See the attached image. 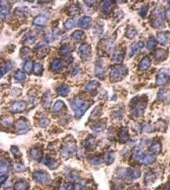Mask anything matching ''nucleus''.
Masks as SVG:
<instances>
[{
	"instance_id": "nucleus-1",
	"label": "nucleus",
	"mask_w": 170,
	"mask_h": 190,
	"mask_svg": "<svg viewBox=\"0 0 170 190\" xmlns=\"http://www.w3.org/2000/svg\"><path fill=\"white\" fill-rule=\"evenodd\" d=\"M71 106H72V110L74 111L75 115L77 117H81L82 116L84 113L90 108V103L83 99L79 98H75L72 99Z\"/></svg>"
},
{
	"instance_id": "nucleus-21",
	"label": "nucleus",
	"mask_w": 170,
	"mask_h": 190,
	"mask_svg": "<svg viewBox=\"0 0 170 190\" xmlns=\"http://www.w3.org/2000/svg\"><path fill=\"white\" fill-rule=\"evenodd\" d=\"M129 139V130L127 127H122L119 132V140L122 143L127 142Z\"/></svg>"
},
{
	"instance_id": "nucleus-47",
	"label": "nucleus",
	"mask_w": 170,
	"mask_h": 190,
	"mask_svg": "<svg viewBox=\"0 0 170 190\" xmlns=\"http://www.w3.org/2000/svg\"><path fill=\"white\" fill-rule=\"evenodd\" d=\"M35 36H34L32 33H30L29 35H27L26 36V39H25V43H27V44H32V43L35 42Z\"/></svg>"
},
{
	"instance_id": "nucleus-37",
	"label": "nucleus",
	"mask_w": 170,
	"mask_h": 190,
	"mask_svg": "<svg viewBox=\"0 0 170 190\" xmlns=\"http://www.w3.org/2000/svg\"><path fill=\"white\" fill-rule=\"evenodd\" d=\"M79 12H80V7L76 4L72 5V7L68 9V14H70V16L76 15Z\"/></svg>"
},
{
	"instance_id": "nucleus-3",
	"label": "nucleus",
	"mask_w": 170,
	"mask_h": 190,
	"mask_svg": "<svg viewBox=\"0 0 170 190\" xmlns=\"http://www.w3.org/2000/svg\"><path fill=\"white\" fill-rule=\"evenodd\" d=\"M163 16L164 11L161 8L158 7V8H155L154 9V11L152 13L151 25L155 28H160L164 27Z\"/></svg>"
},
{
	"instance_id": "nucleus-31",
	"label": "nucleus",
	"mask_w": 170,
	"mask_h": 190,
	"mask_svg": "<svg viewBox=\"0 0 170 190\" xmlns=\"http://www.w3.org/2000/svg\"><path fill=\"white\" fill-rule=\"evenodd\" d=\"M62 61H61L60 59H56V60H54L50 64V67L54 71H57V70H60L62 68Z\"/></svg>"
},
{
	"instance_id": "nucleus-6",
	"label": "nucleus",
	"mask_w": 170,
	"mask_h": 190,
	"mask_svg": "<svg viewBox=\"0 0 170 190\" xmlns=\"http://www.w3.org/2000/svg\"><path fill=\"white\" fill-rule=\"evenodd\" d=\"M15 127L17 132L19 134H26L30 129V126L28 124V121L24 118L20 119L15 123Z\"/></svg>"
},
{
	"instance_id": "nucleus-63",
	"label": "nucleus",
	"mask_w": 170,
	"mask_h": 190,
	"mask_svg": "<svg viewBox=\"0 0 170 190\" xmlns=\"http://www.w3.org/2000/svg\"><path fill=\"white\" fill-rule=\"evenodd\" d=\"M168 3H169V6H170V1H169Z\"/></svg>"
},
{
	"instance_id": "nucleus-28",
	"label": "nucleus",
	"mask_w": 170,
	"mask_h": 190,
	"mask_svg": "<svg viewBox=\"0 0 170 190\" xmlns=\"http://www.w3.org/2000/svg\"><path fill=\"white\" fill-rule=\"evenodd\" d=\"M99 85H100V83L98 81L92 80L87 83V85L85 87V90L86 91H93L98 87Z\"/></svg>"
},
{
	"instance_id": "nucleus-33",
	"label": "nucleus",
	"mask_w": 170,
	"mask_h": 190,
	"mask_svg": "<svg viewBox=\"0 0 170 190\" xmlns=\"http://www.w3.org/2000/svg\"><path fill=\"white\" fill-rule=\"evenodd\" d=\"M9 170V164L5 159H1V176L2 175H7Z\"/></svg>"
},
{
	"instance_id": "nucleus-24",
	"label": "nucleus",
	"mask_w": 170,
	"mask_h": 190,
	"mask_svg": "<svg viewBox=\"0 0 170 190\" xmlns=\"http://www.w3.org/2000/svg\"><path fill=\"white\" fill-rule=\"evenodd\" d=\"M150 63H151V61H150V58H149V57H144V58L141 60L140 62V69L143 70V71L148 69L149 67L150 66Z\"/></svg>"
},
{
	"instance_id": "nucleus-52",
	"label": "nucleus",
	"mask_w": 170,
	"mask_h": 190,
	"mask_svg": "<svg viewBox=\"0 0 170 190\" xmlns=\"http://www.w3.org/2000/svg\"><path fill=\"white\" fill-rule=\"evenodd\" d=\"M101 163V159L100 157H93L91 159V163L94 164V165H97Z\"/></svg>"
},
{
	"instance_id": "nucleus-27",
	"label": "nucleus",
	"mask_w": 170,
	"mask_h": 190,
	"mask_svg": "<svg viewBox=\"0 0 170 190\" xmlns=\"http://www.w3.org/2000/svg\"><path fill=\"white\" fill-rule=\"evenodd\" d=\"M137 31L133 26H128L125 31V36L129 39L134 38L137 36Z\"/></svg>"
},
{
	"instance_id": "nucleus-46",
	"label": "nucleus",
	"mask_w": 170,
	"mask_h": 190,
	"mask_svg": "<svg viewBox=\"0 0 170 190\" xmlns=\"http://www.w3.org/2000/svg\"><path fill=\"white\" fill-rule=\"evenodd\" d=\"M10 151H11V152L16 158H19V157H21V153H20V150H19V149L17 146H12L11 149H10Z\"/></svg>"
},
{
	"instance_id": "nucleus-53",
	"label": "nucleus",
	"mask_w": 170,
	"mask_h": 190,
	"mask_svg": "<svg viewBox=\"0 0 170 190\" xmlns=\"http://www.w3.org/2000/svg\"><path fill=\"white\" fill-rule=\"evenodd\" d=\"M49 119L46 118H43L40 120V123H39V126L41 127H46L48 124H49Z\"/></svg>"
},
{
	"instance_id": "nucleus-5",
	"label": "nucleus",
	"mask_w": 170,
	"mask_h": 190,
	"mask_svg": "<svg viewBox=\"0 0 170 190\" xmlns=\"http://www.w3.org/2000/svg\"><path fill=\"white\" fill-rule=\"evenodd\" d=\"M170 79L169 72L166 68H161L158 72L156 77V84L158 86H165L168 83Z\"/></svg>"
},
{
	"instance_id": "nucleus-49",
	"label": "nucleus",
	"mask_w": 170,
	"mask_h": 190,
	"mask_svg": "<svg viewBox=\"0 0 170 190\" xmlns=\"http://www.w3.org/2000/svg\"><path fill=\"white\" fill-rule=\"evenodd\" d=\"M124 58V54H122V53H117V54H114V60L118 63H121L122 60H123Z\"/></svg>"
},
{
	"instance_id": "nucleus-2",
	"label": "nucleus",
	"mask_w": 170,
	"mask_h": 190,
	"mask_svg": "<svg viewBox=\"0 0 170 190\" xmlns=\"http://www.w3.org/2000/svg\"><path fill=\"white\" fill-rule=\"evenodd\" d=\"M128 73L127 68L123 65H114L110 69V79L113 82L122 80Z\"/></svg>"
},
{
	"instance_id": "nucleus-7",
	"label": "nucleus",
	"mask_w": 170,
	"mask_h": 190,
	"mask_svg": "<svg viewBox=\"0 0 170 190\" xmlns=\"http://www.w3.org/2000/svg\"><path fill=\"white\" fill-rule=\"evenodd\" d=\"M33 178L43 184H46L50 181V176L45 171H36L33 174Z\"/></svg>"
},
{
	"instance_id": "nucleus-61",
	"label": "nucleus",
	"mask_w": 170,
	"mask_h": 190,
	"mask_svg": "<svg viewBox=\"0 0 170 190\" xmlns=\"http://www.w3.org/2000/svg\"><path fill=\"white\" fill-rule=\"evenodd\" d=\"M163 190H170V185H169V186H166V187H165V189H164Z\"/></svg>"
},
{
	"instance_id": "nucleus-22",
	"label": "nucleus",
	"mask_w": 170,
	"mask_h": 190,
	"mask_svg": "<svg viewBox=\"0 0 170 190\" xmlns=\"http://www.w3.org/2000/svg\"><path fill=\"white\" fill-rule=\"evenodd\" d=\"M9 14L8 3L6 1H1V17L2 19H6Z\"/></svg>"
},
{
	"instance_id": "nucleus-56",
	"label": "nucleus",
	"mask_w": 170,
	"mask_h": 190,
	"mask_svg": "<svg viewBox=\"0 0 170 190\" xmlns=\"http://www.w3.org/2000/svg\"><path fill=\"white\" fill-rule=\"evenodd\" d=\"M15 168L17 171H22L24 170V166L21 164H16Z\"/></svg>"
},
{
	"instance_id": "nucleus-40",
	"label": "nucleus",
	"mask_w": 170,
	"mask_h": 190,
	"mask_svg": "<svg viewBox=\"0 0 170 190\" xmlns=\"http://www.w3.org/2000/svg\"><path fill=\"white\" fill-rule=\"evenodd\" d=\"M43 72V65L40 63L36 62L34 65V73L35 75L39 76Z\"/></svg>"
},
{
	"instance_id": "nucleus-19",
	"label": "nucleus",
	"mask_w": 170,
	"mask_h": 190,
	"mask_svg": "<svg viewBox=\"0 0 170 190\" xmlns=\"http://www.w3.org/2000/svg\"><path fill=\"white\" fill-rule=\"evenodd\" d=\"M104 73H105V72H104V68L103 66V64L101 61H99L95 67V74L97 77L103 79V77H104Z\"/></svg>"
},
{
	"instance_id": "nucleus-34",
	"label": "nucleus",
	"mask_w": 170,
	"mask_h": 190,
	"mask_svg": "<svg viewBox=\"0 0 170 190\" xmlns=\"http://www.w3.org/2000/svg\"><path fill=\"white\" fill-rule=\"evenodd\" d=\"M84 36V32L82 30H75V31L72 34V38L75 41H78L82 39Z\"/></svg>"
},
{
	"instance_id": "nucleus-44",
	"label": "nucleus",
	"mask_w": 170,
	"mask_h": 190,
	"mask_svg": "<svg viewBox=\"0 0 170 190\" xmlns=\"http://www.w3.org/2000/svg\"><path fill=\"white\" fill-rule=\"evenodd\" d=\"M32 66H33V63L31 60H27L25 61V65H24V70L25 72H26L27 73H30L32 69Z\"/></svg>"
},
{
	"instance_id": "nucleus-18",
	"label": "nucleus",
	"mask_w": 170,
	"mask_h": 190,
	"mask_svg": "<svg viewBox=\"0 0 170 190\" xmlns=\"http://www.w3.org/2000/svg\"><path fill=\"white\" fill-rule=\"evenodd\" d=\"M150 152H153L154 154L158 155L161 153V146L160 142L158 141H154L151 142V144L150 145Z\"/></svg>"
},
{
	"instance_id": "nucleus-26",
	"label": "nucleus",
	"mask_w": 170,
	"mask_h": 190,
	"mask_svg": "<svg viewBox=\"0 0 170 190\" xmlns=\"http://www.w3.org/2000/svg\"><path fill=\"white\" fill-rule=\"evenodd\" d=\"M113 2L112 1H103L102 2L101 5V11L103 12V13H108L111 10L112 7V4H113Z\"/></svg>"
},
{
	"instance_id": "nucleus-60",
	"label": "nucleus",
	"mask_w": 170,
	"mask_h": 190,
	"mask_svg": "<svg viewBox=\"0 0 170 190\" xmlns=\"http://www.w3.org/2000/svg\"><path fill=\"white\" fill-rule=\"evenodd\" d=\"M166 19H167L169 21H170V10H167V11H166Z\"/></svg>"
},
{
	"instance_id": "nucleus-8",
	"label": "nucleus",
	"mask_w": 170,
	"mask_h": 190,
	"mask_svg": "<svg viewBox=\"0 0 170 190\" xmlns=\"http://www.w3.org/2000/svg\"><path fill=\"white\" fill-rule=\"evenodd\" d=\"M92 51V48L89 44L86 43H83L78 48V53L80 54V56L82 58H87L90 56Z\"/></svg>"
},
{
	"instance_id": "nucleus-13",
	"label": "nucleus",
	"mask_w": 170,
	"mask_h": 190,
	"mask_svg": "<svg viewBox=\"0 0 170 190\" xmlns=\"http://www.w3.org/2000/svg\"><path fill=\"white\" fill-rule=\"evenodd\" d=\"M29 154L31 157L35 160H40L43 157V152L39 148H33L30 150Z\"/></svg>"
},
{
	"instance_id": "nucleus-12",
	"label": "nucleus",
	"mask_w": 170,
	"mask_h": 190,
	"mask_svg": "<svg viewBox=\"0 0 170 190\" xmlns=\"http://www.w3.org/2000/svg\"><path fill=\"white\" fill-rule=\"evenodd\" d=\"M26 108V103L23 101H17L12 105L11 111L14 112H20L24 111Z\"/></svg>"
},
{
	"instance_id": "nucleus-45",
	"label": "nucleus",
	"mask_w": 170,
	"mask_h": 190,
	"mask_svg": "<svg viewBox=\"0 0 170 190\" xmlns=\"http://www.w3.org/2000/svg\"><path fill=\"white\" fill-rule=\"evenodd\" d=\"M43 163H45V164H46V165L48 166L49 167H50L53 169V167H52V166L55 165L56 162H55L54 159H53V158H51V157H46V159H44V161H43Z\"/></svg>"
},
{
	"instance_id": "nucleus-57",
	"label": "nucleus",
	"mask_w": 170,
	"mask_h": 190,
	"mask_svg": "<svg viewBox=\"0 0 170 190\" xmlns=\"http://www.w3.org/2000/svg\"><path fill=\"white\" fill-rule=\"evenodd\" d=\"M95 2H96V1H85V4L89 6V7H91L93 4H95Z\"/></svg>"
},
{
	"instance_id": "nucleus-41",
	"label": "nucleus",
	"mask_w": 170,
	"mask_h": 190,
	"mask_svg": "<svg viewBox=\"0 0 170 190\" xmlns=\"http://www.w3.org/2000/svg\"><path fill=\"white\" fill-rule=\"evenodd\" d=\"M14 78H15L16 80L19 81V82H22L25 79V75L23 72H21L20 70H17L14 74Z\"/></svg>"
},
{
	"instance_id": "nucleus-35",
	"label": "nucleus",
	"mask_w": 170,
	"mask_h": 190,
	"mask_svg": "<svg viewBox=\"0 0 170 190\" xmlns=\"http://www.w3.org/2000/svg\"><path fill=\"white\" fill-rule=\"evenodd\" d=\"M72 50V48L70 47L69 45L64 44L62 45V47H61V49L59 50V54H61V55H65V54H69Z\"/></svg>"
},
{
	"instance_id": "nucleus-15",
	"label": "nucleus",
	"mask_w": 170,
	"mask_h": 190,
	"mask_svg": "<svg viewBox=\"0 0 170 190\" xmlns=\"http://www.w3.org/2000/svg\"><path fill=\"white\" fill-rule=\"evenodd\" d=\"M92 23V18L90 17H82L79 19L78 25L82 28H89Z\"/></svg>"
},
{
	"instance_id": "nucleus-29",
	"label": "nucleus",
	"mask_w": 170,
	"mask_h": 190,
	"mask_svg": "<svg viewBox=\"0 0 170 190\" xmlns=\"http://www.w3.org/2000/svg\"><path fill=\"white\" fill-rule=\"evenodd\" d=\"M12 68V62L10 60H7L4 63V65L2 66L1 68V77L6 75L7 72H9V70Z\"/></svg>"
},
{
	"instance_id": "nucleus-39",
	"label": "nucleus",
	"mask_w": 170,
	"mask_h": 190,
	"mask_svg": "<svg viewBox=\"0 0 170 190\" xmlns=\"http://www.w3.org/2000/svg\"><path fill=\"white\" fill-rule=\"evenodd\" d=\"M157 40L155 39V37L150 36V38L148 39V43H147V48H148V50H152L153 48H155Z\"/></svg>"
},
{
	"instance_id": "nucleus-4",
	"label": "nucleus",
	"mask_w": 170,
	"mask_h": 190,
	"mask_svg": "<svg viewBox=\"0 0 170 190\" xmlns=\"http://www.w3.org/2000/svg\"><path fill=\"white\" fill-rule=\"evenodd\" d=\"M135 103L132 102V113L135 116H143L145 108L147 106L146 101H143L140 98H135Z\"/></svg>"
},
{
	"instance_id": "nucleus-16",
	"label": "nucleus",
	"mask_w": 170,
	"mask_h": 190,
	"mask_svg": "<svg viewBox=\"0 0 170 190\" xmlns=\"http://www.w3.org/2000/svg\"><path fill=\"white\" fill-rule=\"evenodd\" d=\"M37 50H38V55L39 58H43L45 57L47 54V53L49 52V47L46 46L45 44H43V43H39V44L37 45V47L35 48Z\"/></svg>"
},
{
	"instance_id": "nucleus-58",
	"label": "nucleus",
	"mask_w": 170,
	"mask_h": 190,
	"mask_svg": "<svg viewBox=\"0 0 170 190\" xmlns=\"http://www.w3.org/2000/svg\"><path fill=\"white\" fill-rule=\"evenodd\" d=\"M7 175H2V176H1V180H0V181H1V184L4 183L5 181H6V180H7Z\"/></svg>"
},
{
	"instance_id": "nucleus-36",
	"label": "nucleus",
	"mask_w": 170,
	"mask_h": 190,
	"mask_svg": "<svg viewBox=\"0 0 170 190\" xmlns=\"http://www.w3.org/2000/svg\"><path fill=\"white\" fill-rule=\"evenodd\" d=\"M155 175L151 172H148L145 175V179H144V181H145V183L147 185H150V184L153 183L154 181H155Z\"/></svg>"
},
{
	"instance_id": "nucleus-43",
	"label": "nucleus",
	"mask_w": 170,
	"mask_h": 190,
	"mask_svg": "<svg viewBox=\"0 0 170 190\" xmlns=\"http://www.w3.org/2000/svg\"><path fill=\"white\" fill-rule=\"evenodd\" d=\"M94 144H95V138L92 136L89 137L85 141V146L87 149H92V147L94 146Z\"/></svg>"
},
{
	"instance_id": "nucleus-25",
	"label": "nucleus",
	"mask_w": 170,
	"mask_h": 190,
	"mask_svg": "<svg viewBox=\"0 0 170 190\" xmlns=\"http://www.w3.org/2000/svg\"><path fill=\"white\" fill-rule=\"evenodd\" d=\"M56 93L58 94V95H61V96H67V94H69L70 87L67 85L59 86L56 89Z\"/></svg>"
},
{
	"instance_id": "nucleus-38",
	"label": "nucleus",
	"mask_w": 170,
	"mask_h": 190,
	"mask_svg": "<svg viewBox=\"0 0 170 190\" xmlns=\"http://www.w3.org/2000/svg\"><path fill=\"white\" fill-rule=\"evenodd\" d=\"M58 35V29H54L50 33L47 34L46 36V41H53L56 38V36Z\"/></svg>"
},
{
	"instance_id": "nucleus-10",
	"label": "nucleus",
	"mask_w": 170,
	"mask_h": 190,
	"mask_svg": "<svg viewBox=\"0 0 170 190\" xmlns=\"http://www.w3.org/2000/svg\"><path fill=\"white\" fill-rule=\"evenodd\" d=\"M155 161V157L152 154L150 153H143L142 156L140 158L139 162H140L143 164L148 165V164H151Z\"/></svg>"
},
{
	"instance_id": "nucleus-11",
	"label": "nucleus",
	"mask_w": 170,
	"mask_h": 190,
	"mask_svg": "<svg viewBox=\"0 0 170 190\" xmlns=\"http://www.w3.org/2000/svg\"><path fill=\"white\" fill-rule=\"evenodd\" d=\"M48 20V16L46 14H39L34 18L33 24L37 26H44Z\"/></svg>"
},
{
	"instance_id": "nucleus-30",
	"label": "nucleus",
	"mask_w": 170,
	"mask_h": 190,
	"mask_svg": "<svg viewBox=\"0 0 170 190\" xmlns=\"http://www.w3.org/2000/svg\"><path fill=\"white\" fill-rule=\"evenodd\" d=\"M64 107L65 105L64 103V101H61V100H58V101H56V102L54 103V106H53V112H60L61 110H62Z\"/></svg>"
},
{
	"instance_id": "nucleus-9",
	"label": "nucleus",
	"mask_w": 170,
	"mask_h": 190,
	"mask_svg": "<svg viewBox=\"0 0 170 190\" xmlns=\"http://www.w3.org/2000/svg\"><path fill=\"white\" fill-rule=\"evenodd\" d=\"M75 151H76V147H75L74 144L68 143L62 149L61 154H62L63 157H67L68 156H70V155L75 153Z\"/></svg>"
},
{
	"instance_id": "nucleus-50",
	"label": "nucleus",
	"mask_w": 170,
	"mask_h": 190,
	"mask_svg": "<svg viewBox=\"0 0 170 190\" xmlns=\"http://www.w3.org/2000/svg\"><path fill=\"white\" fill-rule=\"evenodd\" d=\"M148 6H144V7H141L140 10L139 12V14L140 15V17H146V15L148 14Z\"/></svg>"
},
{
	"instance_id": "nucleus-32",
	"label": "nucleus",
	"mask_w": 170,
	"mask_h": 190,
	"mask_svg": "<svg viewBox=\"0 0 170 190\" xmlns=\"http://www.w3.org/2000/svg\"><path fill=\"white\" fill-rule=\"evenodd\" d=\"M105 123H103V121L102 122H100V123H97L96 124H94L91 127V129H92L93 131L95 132H101L103 131L104 130V128H105Z\"/></svg>"
},
{
	"instance_id": "nucleus-20",
	"label": "nucleus",
	"mask_w": 170,
	"mask_h": 190,
	"mask_svg": "<svg viewBox=\"0 0 170 190\" xmlns=\"http://www.w3.org/2000/svg\"><path fill=\"white\" fill-rule=\"evenodd\" d=\"M29 189V184L25 180H19L14 185V190H27Z\"/></svg>"
},
{
	"instance_id": "nucleus-23",
	"label": "nucleus",
	"mask_w": 170,
	"mask_h": 190,
	"mask_svg": "<svg viewBox=\"0 0 170 190\" xmlns=\"http://www.w3.org/2000/svg\"><path fill=\"white\" fill-rule=\"evenodd\" d=\"M168 36L169 32L167 31H163V32H159L157 35V40L160 44L166 45L168 43Z\"/></svg>"
},
{
	"instance_id": "nucleus-59",
	"label": "nucleus",
	"mask_w": 170,
	"mask_h": 190,
	"mask_svg": "<svg viewBox=\"0 0 170 190\" xmlns=\"http://www.w3.org/2000/svg\"><path fill=\"white\" fill-rule=\"evenodd\" d=\"M78 68H77V67H75L74 68H72V76H75V74H77L78 73Z\"/></svg>"
},
{
	"instance_id": "nucleus-55",
	"label": "nucleus",
	"mask_w": 170,
	"mask_h": 190,
	"mask_svg": "<svg viewBox=\"0 0 170 190\" xmlns=\"http://www.w3.org/2000/svg\"><path fill=\"white\" fill-rule=\"evenodd\" d=\"M73 185L71 183H67L65 184L64 186V188H63V189L64 190H73Z\"/></svg>"
},
{
	"instance_id": "nucleus-51",
	"label": "nucleus",
	"mask_w": 170,
	"mask_h": 190,
	"mask_svg": "<svg viewBox=\"0 0 170 190\" xmlns=\"http://www.w3.org/2000/svg\"><path fill=\"white\" fill-rule=\"evenodd\" d=\"M167 96H168V93L166 90H162L158 93V98H160L161 100H164L167 98Z\"/></svg>"
},
{
	"instance_id": "nucleus-14",
	"label": "nucleus",
	"mask_w": 170,
	"mask_h": 190,
	"mask_svg": "<svg viewBox=\"0 0 170 190\" xmlns=\"http://www.w3.org/2000/svg\"><path fill=\"white\" fill-rule=\"evenodd\" d=\"M144 47V43L142 41H139L138 43H132L130 47V57H132L136 54H137V52L139 51L140 49L143 48Z\"/></svg>"
},
{
	"instance_id": "nucleus-48",
	"label": "nucleus",
	"mask_w": 170,
	"mask_h": 190,
	"mask_svg": "<svg viewBox=\"0 0 170 190\" xmlns=\"http://www.w3.org/2000/svg\"><path fill=\"white\" fill-rule=\"evenodd\" d=\"M114 159V158L113 154L109 153V154H107L105 156V157H104V161H105V163H107V164H111V163H113Z\"/></svg>"
},
{
	"instance_id": "nucleus-62",
	"label": "nucleus",
	"mask_w": 170,
	"mask_h": 190,
	"mask_svg": "<svg viewBox=\"0 0 170 190\" xmlns=\"http://www.w3.org/2000/svg\"><path fill=\"white\" fill-rule=\"evenodd\" d=\"M83 190H91V189H89V188H85V189H84Z\"/></svg>"
},
{
	"instance_id": "nucleus-17",
	"label": "nucleus",
	"mask_w": 170,
	"mask_h": 190,
	"mask_svg": "<svg viewBox=\"0 0 170 190\" xmlns=\"http://www.w3.org/2000/svg\"><path fill=\"white\" fill-rule=\"evenodd\" d=\"M168 57V52L164 49H157L155 52V58L158 60H166Z\"/></svg>"
},
{
	"instance_id": "nucleus-42",
	"label": "nucleus",
	"mask_w": 170,
	"mask_h": 190,
	"mask_svg": "<svg viewBox=\"0 0 170 190\" xmlns=\"http://www.w3.org/2000/svg\"><path fill=\"white\" fill-rule=\"evenodd\" d=\"M75 20L74 18H69L64 23V26L65 28H67V29L72 28L73 26H75Z\"/></svg>"
},
{
	"instance_id": "nucleus-54",
	"label": "nucleus",
	"mask_w": 170,
	"mask_h": 190,
	"mask_svg": "<svg viewBox=\"0 0 170 190\" xmlns=\"http://www.w3.org/2000/svg\"><path fill=\"white\" fill-rule=\"evenodd\" d=\"M50 101H51V98H50V96L49 94L48 95V94H46L44 96V104L46 105H49L50 104Z\"/></svg>"
}]
</instances>
